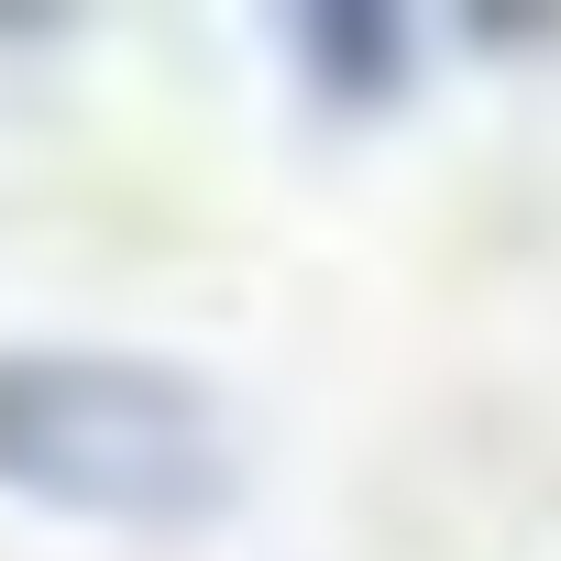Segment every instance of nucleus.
Returning a JSON list of instances; mask_svg holds the SVG:
<instances>
[{
	"label": "nucleus",
	"mask_w": 561,
	"mask_h": 561,
	"mask_svg": "<svg viewBox=\"0 0 561 561\" xmlns=\"http://www.w3.org/2000/svg\"><path fill=\"white\" fill-rule=\"evenodd\" d=\"M0 484L89 528H198L231 506V419L165 353L12 342L0 353Z\"/></svg>",
	"instance_id": "obj_1"
}]
</instances>
